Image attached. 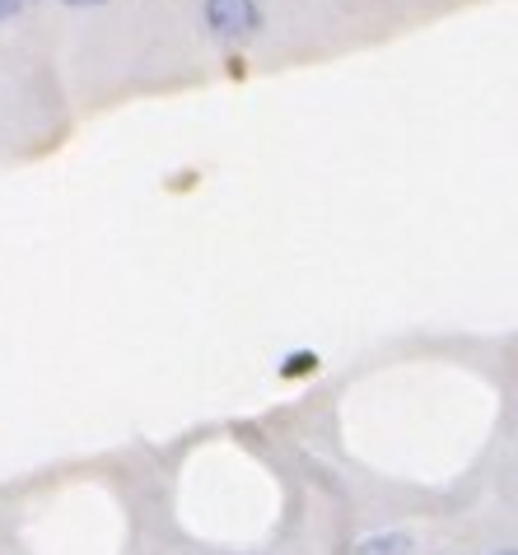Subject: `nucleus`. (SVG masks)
Masks as SVG:
<instances>
[{"instance_id": "f257e3e1", "label": "nucleus", "mask_w": 518, "mask_h": 555, "mask_svg": "<svg viewBox=\"0 0 518 555\" xmlns=\"http://www.w3.org/2000/svg\"><path fill=\"white\" fill-rule=\"evenodd\" d=\"M206 24L216 38L243 42L262 28V10H257V0H206Z\"/></svg>"}, {"instance_id": "f03ea898", "label": "nucleus", "mask_w": 518, "mask_h": 555, "mask_svg": "<svg viewBox=\"0 0 518 555\" xmlns=\"http://www.w3.org/2000/svg\"><path fill=\"white\" fill-rule=\"evenodd\" d=\"M355 555H411V537L406 532H388V537H370L360 542Z\"/></svg>"}, {"instance_id": "7ed1b4c3", "label": "nucleus", "mask_w": 518, "mask_h": 555, "mask_svg": "<svg viewBox=\"0 0 518 555\" xmlns=\"http://www.w3.org/2000/svg\"><path fill=\"white\" fill-rule=\"evenodd\" d=\"M24 10V0H0V20H14Z\"/></svg>"}, {"instance_id": "20e7f679", "label": "nucleus", "mask_w": 518, "mask_h": 555, "mask_svg": "<svg viewBox=\"0 0 518 555\" xmlns=\"http://www.w3.org/2000/svg\"><path fill=\"white\" fill-rule=\"evenodd\" d=\"M66 5H103V0H66Z\"/></svg>"}, {"instance_id": "39448f33", "label": "nucleus", "mask_w": 518, "mask_h": 555, "mask_svg": "<svg viewBox=\"0 0 518 555\" xmlns=\"http://www.w3.org/2000/svg\"><path fill=\"white\" fill-rule=\"evenodd\" d=\"M500 555H514V551H500Z\"/></svg>"}]
</instances>
